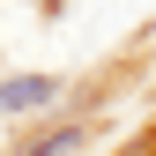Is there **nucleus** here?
Masks as SVG:
<instances>
[{
  "label": "nucleus",
  "instance_id": "f257e3e1",
  "mask_svg": "<svg viewBox=\"0 0 156 156\" xmlns=\"http://www.w3.org/2000/svg\"><path fill=\"white\" fill-rule=\"evenodd\" d=\"M52 97H60L52 74H8V82H0V112H45Z\"/></svg>",
  "mask_w": 156,
  "mask_h": 156
},
{
  "label": "nucleus",
  "instance_id": "f03ea898",
  "mask_svg": "<svg viewBox=\"0 0 156 156\" xmlns=\"http://www.w3.org/2000/svg\"><path fill=\"white\" fill-rule=\"evenodd\" d=\"M74 141H82V126H52V134H37V141H30L23 156H67Z\"/></svg>",
  "mask_w": 156,
  "mask_h": 156
}]
</instances>
